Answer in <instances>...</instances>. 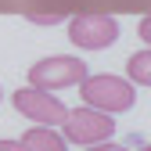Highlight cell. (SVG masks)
I'll use <instances>...</instances> for the list:
<instances>
[{"label": "cell", "instance_id": "30bf717a", "mask_svg": "<svg viewBox=\"0 0 151 151\" xmlns=\"http://www.w3.org/2000/svg\"><path fill=\"white\" fill-rule=\"evenodd\" d=\"M0 151H22V144L18 140H0Z\"/></svg>", "mask_w": 151, "mask_h": 151}, {"label": "cell", "instance_id": "ba28073f", "mask_svg": "<svg viewBox=\"0 0 151 151\" xmlns=\"http://www.w3.org/2000/svg\"><path fill=\"white\" fill-rule=\"evenodd\" d=\"M86 151H129L126 144H115V140H101V144H90Z\"/></svg>", "mask_w": 151, "mask_h": 151}, {"label": "cell", "instance_id": "277c9868", "mask_svg": "<svg viewBox=\"0 0 151 151\" xmlns=\"http://www.w3.org/2000/svg\"><path fill=\"white\" fill-rule=\"evenodd\" d=\"M68 40L83 50H104L119 40V25L108 14H76L68 22Z\"/></svg>", "mask_w": 151, "mask_h": 151}, {"label": "cell", "instance_id": "8992f818", "mask_svg": "<svg viewBox=\"0 0 151 151\" xmlns=\"http://www.w3.org/2000/svg\"><path fill=\"white\" fill-rule=\"evenodd\" d=\"M18 144H22V151H68L65 147L68 140L61 133H54V126H32V129H25V137Z\"/></svg>", "mask_w": 151, "mask_h": 151}, {"label": "cell", "instance_id": "7c38bea8", "mask_svg": "<svg viewBox=\"0 0 151 151\" xmlns=\"http://www.w3.org/2000/svg\"><path fill=\"white\" fill-rule=\"evenodd\" d=\"M140 151H151V144H144V147H140Z\"/></svg>", "mask_w": 151, "mask_h": 151}, {"label": "cell", "instance_id": "3957f363", "mask_svg": "<svg viewBox=\"0 0 151 151\" xmlns=\"http://www.w3.org/2000/svg\"><path fill=\"white\" fill-rule=\"evenodd\" d=\"M61 129H65V140H72V144H83V147H90V144H101V140H108L111 133H115V119L108 115V111H97V108H72L68 115H65V122H61Z\"/></svg>", "mask_w": 151, "mask_h": 151}, {"label": "cell", "instance_id": "5b68a950", "mask_svg": "<svg viewBox=\"0 0 151 151\" xmlns=\"http://www.w3.org/2000/svg\"><path fill=\"white\" fill-rule=\"evenodd\" d=\"M14 108L22 111L25 119H32L36 126H61L65 122V115H68V108L54 97L50 90H36V86H29V90H14Z\"/></svg>", "mask_w": 151, "mask_h": 151}, {"label": "cell", "instance_id": "7a4b0ae2", "mask_svg": "<svg viewBox=\"0 0 151 151\" xmlns=\"http://www.w3.org/2000/svg\"><path fill=\"white\" fill-rule=\"evenodd\" d=\"M86 61L58 54V58H43L29 68V86L36 90H65V86H79L86 79Z\"/></svg>", "mask_w": 151, "mask_h": 151}, {"label": "cell", "instance_id": "6da1fadb", "mask_svg": "<svg viewBox=\"0 0 151 151\" xmlns=\"http://www.w3.org/2000/svg\"><path fill=\"white\" fill-rule=\"evenodd\" d=\"M79 93L90 108L108 111V115H119V111H129L137 101V90L129 79H119V76H86L79 83Z\"/></svg>", "mask_w": 151, "mask_h": 151}, {"label": "cell", "instance_id": "9c48e42d", "mask_svg": "<svg viewBox=\"0 0 151 151\" xmlns=\"http://www.w3.org/2000/svg\"><path fill=\"white\" fill-rule=\"evenodd\" d=\"M140 40H144V43L151 47V14L144 18V22H140Z\"/></svg>", "mask_w": 151, "mask_h": 151}, {"label": "cell", "instance_id": "52a82bcc", "mask_svg": "<svg viewBox=\"0 0 151 151\" xmlns=\"http://www.w3.org/2000/svg\"><path fill=\"white\" fill-rule=\"evenodd\" d=\"M126 72H129V83L151 86V50H137V54H129Z\"/></svg>", "mask_w": 151, "mask_h": 151}, {"label": "cell", "instance_id": "8fae6325", "mask_svg": "<svg viewBox=\"0 0 151 151\" xmlns=\"http://www.w3.org/2000/svg\"><path fill=\"white\" fill-rule=\"evenodd\" d=\"M32 22H43V25H50V22H58V14H32Z\"/></svg>", "mask_w": 151, "mask_h": 151}]
</instances>
